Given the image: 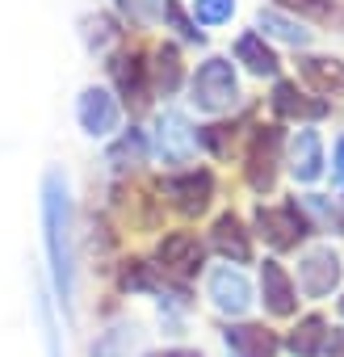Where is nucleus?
Segmentation results:
<instances>
[{
  "label": "nucleus",
  "instance_id": "21",
  "mask_svg": "<svg viewBox=\"0 0 344 357\" xmlns=\"http://www.w3.org/2000/svg\"><path fill=\"white\" fill-rule=\"evenodd\" d=\"M155 84L164 93H177V84H181V55H177V47H164L155 55Z\"/></svg>",
  "mask_w": 344,
  "mask_h": 357
},
{
  "label": "nucleus",
  "instance_id": "23",
  "mask_svg": "<svg viewBox=\"0 0 344 357\" xmlns=\"http://www.w3.org/2000/svg\"><path fill=\"white\" fill-rule=\"evenodd\" d=\"M118 9L134 22V26H151L164 13V0H118Z\"/></svg>",
  "mask_w": 344,
  "mask_h": 357
},
{
  "label": "nucleus",
  "instance_id": "12",
  "mask_svg": "<svg viewBox=\"0 0 344 357\" xmlns=\"http://www.w3.org/2000/svg\"><path fill=\"white\" fill-rule=\"evenodd\" d=\"M223 340H227L231 357H277V349H281V340L260 324H227Z\"/></svg>",
  "mask_w": 344,
  "mask_h": 357
},
{
  "label": "nucleus",
  "instance_id": "13",
  "mask_svg": "<svg viewBox=\"0 0 344 357\" xmlns=\"http://www.w3.org/2000/svg\"><path fill=\"white\" fill-rule=\"evenodd\" d=\"M290 168L298 181H315L323 172V143L315 130H298L294 135V147H290Z\"/></svg>",
  "mask_w": 344,
  "mask_h": 357
},
{
  "label": "nucleus",
  "instance_id": "29",
  "mask_svg": "<svg viewBox=\"0 0 344 357\" xmlns=\"http://www.w3.org/2000/svg\"><path fill=\"white\" fill-rule=\"evenodd\" d=\"M336 176H340V185H344V143H340V151H336Z\"/></svg>",
  "mask_w": 344,
  "mask_h": 357
},
{
  "label": "nucleus",
  "instance_id": "2",
  "mask_svg": "<svg viewBox=\"0 0 344 357\" xmlns=\"http://www.w3.org/2000/svg\"><path fill=\"white\" fill-rule=\"evenodd\" d=\"M240 97V84H235V72L227 59H206L194 76V105L206 109V114H223L231 109Z\"/></svg>",
  "mask_w": 344,
  "mask_h": 357
},
{
  "label": "nucleus",
  "instance_id": "14",
  "mask_svg": "<svg viewBox=\"0 0 344 357\" xmlns=\"http://www.w3.org/2000/svg\"><path fill=\"white\" fill-rule=\"evenodd\" d=\"M327 319L323 315H306V319H298L294 324V332L286 336V344H290V353L294 357H319L323 349H327Z\"/></svg>",
  "mask_w": 344,
  "mask_h": 357
},
{
  "label": "nucleus",
  "instance_id": "27",
  "mask_svg": "<svg viewBox=\"0 0 344 357\" xmlns=\"http://www.w3.org/2000/svg\"><path fill=\"white\" fill-rule=\"evenodd\" d=\"M327 353H331V357H344V332H331V336H327Z\"/></svg>",
  "mask_w": 344,
  "mask_h": 357
},
{
  "label": "nucleus",
  "instance_id": "17",
  "mask_svg": "<svg viewBox=\"0 0 344 357\" xmlns=\"http://www.w3.org/2000/svg\"><path fill=\"white\" fill-rule=\"evenodd\" d=\"M273 109H277L281 118H319V114H323V101H306V97L298 93V84L281 80V84L273 89Z\"/></svg>",
  "mask_w": 344,
  "mask_h": 357
},
{
  "label": "nucleus",
  "instance_id": "26",
  "mask_svg": "<svg viewBox=\"0 0 344 357\" xmlns=\"http://www.w3.org/2000/svg\"><path fill=\"white\" fill-rule=\"evenodd\" d=\"M290 9H302V13H315V17H327V5L323 0H286Z\"/></svg>",
  "mask_w": 344,
  "mask_h": 357
},
{
  "label": "nucleus",
  "instance_id": "25",
  "mask_svg": "<svg viewBox=\"0 0 344 357\" xmlns=\"http://www.w3.org/2000/svg\"><path fill=\"white\" fill-rule=\"evenodd\" d=\"M139 155H143V135H139V130H126V135L109 147V164H118V168H122V160L134 164Z\"/></svg>",
  "mask_w": 344,
  "mask_h": 357
},
{
  "label": "nucleus",
  "instance_id": "15",
  "mask_svg": "<svg viewBox=\"0 0 344 357\" xmlns=\"http://www.w3.org/2000/svg\"><path fill=\"white\" fill-rule=\"evenodd\" d=\"M214 248H219L227 261H235V265L252 261V240H248V231H244V223H240L235 215H223V219L214 223Z\"/></svg>",
  "mask_w": 344,
  "mask_h": 357
},
{
  "label": "nucleus",
  "instance_id": "16",
  "mask_svg": "<svg viewBox=\"0 0 344 357\" xmlns=\"http://www.w3.org/2000/svg\"><path fill=\"white\" fill-rule=\"evenodd\" d=\"M114 80H118V89H122L126 101H134V105L147 101V63L139 55H122L114 63Z\"/></svg>",
  "mask_w": 344,
  "mask_h": 357
},
{
  "label": "nucleus",
  "instance_id": "11",
  "mask_svg": "<svg viewBox=\"0 0 344 357\" xmlns=\"http://www.w3.org/2000/svg\"><path fill=\"white\" fill-rule=\"evenodd\" d=\"M260 294H265L269 315H294V307H298V286L277 261L260 265Z\"/></svg>",
  "mask_w": 344,
  "mask_h": 357
},
{
  "label": "nucleus",
  "instance_id": "28",
  "mask_svg": "<svg viewBox=\"0 0 344 357\" xmlns=\"http://www.w3.org/2000/svg\"><path fill=\"white\" fill-rule=\"evenodd\" d=\"M155 357H202V353H194V349H168V353H155Z\"/></svg>",
  "mask_w": 344,
  "mask_h": 357
},
{
  "label": "nucleus",
  "instance_id": "19",
  "mask_svg": "<svg viewBox=\"0 0 344 357\" xmlns=\"http://www.w3.org/2000/svg\"><path fill=\"white\" fill-rule=\"evenodd\" d=\"M302 72L319 93H344V63L340 59H306Z\"/></svg>",
  "mask_w": 344,
  "mask_h": 357
},
{
  "label": "nucleus",
  "instance_id": "4",
  "mask_svg": "<svg viewBox=\"0 0 344 357\" xmlns=\"http://www.w3.org/2000/svg\"><path fill=\"white\" fill-rule=\"evenodd\" d=\"M198 151V130L181 118V114H159L155 118V155L164 164H189Z\"/></svg>",
  "mask_w": 344,
  "mask_h": 357
},
{
  "label": "nucleus",
  "instance_id": "24",
  "mask_svg": "<svg viewBox=\"0 0 344 357\" xmlns=\"http://www.w3.org/2000/svg\"><path fill=\"white\" fill-rule=\"evenodd\" d=\"M231 9H235V0H194V17H198L202 26H219V22H227Z\"/></svg>",
  "mask_w": 344,
  "mask_h": 357
},
{
  "label": "nucleus",
  "instance_id": "20",
  "mask_svg": "<svg viewBox=\"0 0 344 357\" xmlns=\"http://www.w3.org/2000/svg\"><path fill=\"white\" fill-rule=\"evenodd\" d=\"M260 30L265 34H273V38H281V43H290V47H302L306 43V30L302 26H294L290 17H281V13H260Z\"/></svg>",
  "mask_w": 344,
  "mask_h": 357
},
{
  "label": "nucleus",
  "instance_id": "5",
  "mask_svg": "<svg viewBox=\"0 0 344 357\" xmlns=\"http://www.w3.org/2000/svg\"><path fill=\"white\" fill-rule=\"evenodd\" d=\"M298 286L306 298H327L340 286V257L331 248H311L298 261Z\"/></svg>",
  "mask_w": 344,
  "mask_h": 357
},
{
  "label": "nucleus",
  "instance_id": "10",
  "mask_svg": "<svg viewBox=\"0 0 344 357\" xmlns=\"http://www.w3.org/2000/svg\"><path fill=\"white\" fill-rule=\"evenodd\" d=\"M277 126H260L252 135V151H248V181L252 190H273V176H277Z\"/></svg>",
  "mask_w": 344,
  "mask_h": 357
},
{
  "label": "nucleus",
  "instance_id": "22",
  "mask_svg": "<svg viewBox=\"0 0 344 357\" xmlns=\"http://www.w3.org/2000/svg\"><path fill=\"white\" fill-rule=\"evenodd\" d=\"M122 290H155V278H151V265L147 261H126L122 273H118Z\"/></svg>",
  "mask_w": 344,
  "mask_h": 357
},
{
  "label": "nucleus",
  "instance_id": "8",
  "mask_svg": "<svg viewBox=\"0 0 344 357\" xmlns=\"http://www.w3.org/2000/svg\"><path fill=\"white\" fill-rule=\"evenodd\" d=\"M164 190L172 194V202H177L181 215H202L210 206V194H214V176L206 168H189V172L168 176Z\"/></svg>",
  "mask_w": 344,
  "mask_h": 357
},
{
  "label": "nucleus",
  "instance_id": "9",
  "mask_svg": "<svg viewBox=\"0 0 344 357\" xmlns=\"http://www.w3.org/2000/svg\"><path fill=\"white\" fill-rule=\"evenodd\" d=\"M76 118H80V126H84L93 139H101V135H114V130H118L122 109H118V101H114L105 89H84V97H80V105H76Z\"/></svg>",
  "mask_w": 344,
  "mask_h": 357
},
{
  "label": "nucleus",
  "instance_id": "7",
  "mask_svg": "<svg viewBox=\"0 0 344 357\" xmlns=\"http://www.w3.org/2000/svg\"><path fill=\"white\" fill-rule=\"evenodd\" d=\"M155 257H159V265H164L168 273H177V278H194V273L206 265V248H202V240L189 236V231L164 236L159 248H155Z\"/></svg>",
  "mask_w": 344,
  "mask_h": 357
},
{
  "label": "nucleus",
  "instance_id": "6",
  "mask_svg": "<svg viewBox=\"0 0 344 357\" xmlns=\"http://www.w3.org/2000/svg\"><path fill=\"white\" fill-rule=\"evenodd\" d=\"M206 294L223 315H248V307H252V282L231 265H223L206 278Z\"/></svg>",
  "mask_w": 344,
  "mask_h": 357
},
{
  "label": "nucleus",
  "instance_id": "3",
  "mask_svg": "<svg viewBox=\"0 0 344 357\" xmlns=\"http://www.w3.org/2000/svg\"><path fill=\"white\" fill-rule=\"evenodd\" d=\"M256 236H265L273 248H298V240L311 236V223H306V215L298 211V202L260 206V211H256Z\"/></svg>",
  "mask_w": 344,
  "mask_h": 357
},
{
  "label": "nucleus",
  "instance_id": "1",
  "mask_svg": "<svg viewBox=\"0 0 344 357\" xmlns=\"http://www.w3.org/2000/svg\"><path fill=\"white\" fill-rule=\"evenodd\" d=\"M42 223H47V252H51V278L59 290V303L72 307L76 290V257H72V202L63 176L51 172L42 185Z\"/></svg>",
  "mask_w": 344,
  "mask_h": 357
},
{
  "label": "nucleus",
  "instance_id": "18",
  "mask_svg": "<svg viewBox=\"0 0 344 357\" xmlns=\"http://www.w3.org/2000/svg\"><path fill=\"white\" fill-rule=\"evenodd\" d=\"M235 55H240V63H248V72H256V76H273V72H277V55L260 43V34H244V38L235 43Z\"/></svg>",
  "mask_w": 344,
  "mask_h": 357
},
{
  "label": "nucleus",
  "instance_id": "30",
  "mask_svg": "<svg viewBox=\"0 0 344 357\" xmlns=\"http://www.w3.org/2000/svg\"><path fill=\"white\" fill-rule=\"evenodd\" d=\"M340 315H344V298H340Z\"/></svg>",
  "mask_w": 344,
  "mask_h": 357
}]
</instances>
